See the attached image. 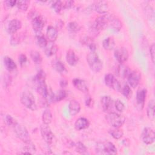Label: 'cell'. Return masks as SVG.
<instances>
[{"label": "cell", "mask_w": 155, "mask_h": 155, "mask_svg": "<svg viewBox=\"0 0 155 155\" xmlns=\"http://www.w3.org/2000/svg\"><path fill=\"white\" fill-rule=\"evenodd\" d=\"M96 152L98 154L103 155L116 154L117 153V148L110 142H100L96 145Z\"/></svg>", "instance_id": "7a4b0ae2"}, {"label": "cell", "mask_w": 155, "mask_h": 155, "mask_svg": "<svg viewBox=\"0 0 155 155\" xmlns=\"http://www.w3.org/2000/svg\"><path fill=\"white\" fill-rule=\"evenodd\" d=\"M21 103L27 108L31 110H36L37 106L35 102V99L33 94L28 91H24L21 97Z\"/></svg>", "instance_id": "5b68a950"}, {"label": "cell", "mask_w": 155, "mask_h": 155, "mask_svg": "<svg viewBox=\"0 0 155 155\" xmlns=\"http://www.w3.org/2000/svg\"><path fill=\"white\" fill-rule=\"evenodd\" d=\"M150 56L151 58V61L153 63H154V58H155V45L154 44H153L150 48Z\"/></svg>", "instance_id": "bcb514c9"}, {"label": "cell", "mask_w": 155, "mask_h": 155, "mask_svg": "<svg viewBox=\"0 0 155 155\" xmlns=\"http://www.w3.org/2000/svg\"><path fill=\"white\" fill-rule=\"evenodd\" d=\"M87 61L90 68L93 71L97 73L102 70V63L96 51H90L87 56Z\"/></svg>", "instance_id": "3957f363"}, {"label": "cell", "mask_w": 155, "mask_h": 155, "mask_svg": "<svg viewBox=\"0 0 155 155\" xmlns=\"http://www.w3.org/2000/svg\"><path fill=\"white\" fill-rule=\"evenodd\" d=\"M58 51V47L54 43V42H50L49 41L46 47L44 48V51L45 54L47 56H51L56 54V53Z\"/></svg>", "instance_id": "603a6c76"}, {"label": "cell", "mask_w": 155, "mask_h": 155, "mask_svg": "<svg viewBox=\"0 0 155 155\" xmlns=\"http://www.w3.org/2000/svg\"><path fill=\"white\" fill-rule=\"evenodd\" d=\"M107 15L108 27H111L115 31H119L122 26L120 19L114 15L107 13Z\"/></svg>", "instance_id": "30bf717a"}, {"label": "cell", "mask_w": 155, "mask_h": 155, "mask_svg": "<svg viewBox=\"0 0 155 155\" xmlns=\"http://www.w3.org/2000/svg\"><path fill=\"white\" fill-rule=\"evenodd\" d=\"M113 101L109 96H104L101 99V105L104 111L111 112L113 107Z\"/></svg>", "instance_id": "7c38bea8"}, {"label": "cell", "mask_w": 155, "mask_h": 155, "mask_svg": "<svg viewBox=\"0 0 155 155\" xmlns=\"http://www.w3.org/2000/svg\"><path fill=\"white\" fill-rule=\"evenodd\" d=\"M60 85L62 87H65L67 85V81L65 79H62L60 81Z\"/></svg>", "instance_id": "681fc988"}, {"label": "cell", "mask_w": 155, "mask_h": 155, "mask_svg": "<svg viewBox=\"0 0 155 155\" xmlns=\"http://www.w3.org/2000/svg\"><path fill=\"white\" fill-rule=\"evenodd\" d=\"M22 39V37L21 35H19V33L17 34L16 33L12 36L11 39H10V43L12 45H17L19 43H20Z\"/></svg>", "instance_id": "ab89813d"}, {"label": "cell", "mask_w": 155, "mask_h": 155, "mask_svg": "<svg viewBox=\"0 0 155 155\" xmlns=\"http://www.w3.org/2000/svg\"><path fill=\"white\" fill-rule=\"evenodd\" d=\"M67 29L68 31H70L72 33H75V32H77L80 30L81 26L79 25V24L78 22L72 21L68 24Z\"/></svg>", "instance_id": "d590c367"}, {"label": "cell", "mask_w": 155, "mask_h": 155, "mask_svg": "<svg viewBox=\"0 0 155 155\" xmlns=\"http://www.w3.org/2000/svg\"><path fill=\"white\" fill-rule=\"evenodd\" d=\"M105 119L107 122L113 127L119 128L125 122V117L114 112H110L105 116Z\"/></svg>", "instance_id": "277c9868"}, {"label": "cell", "mask_w": 155, "mask_h": 155, "mask_svg": "<svg viewBox=\"0 0 155 155\" xmlns=\"http://www.w3.org/2000/svg\"><path fill=\"white\" fill-rule=\"evenodd\" d=\"M122 94L126 97V98H130L132 95V91L130 87V86L127 84H125L123 88H121V90Z\"/></svg>", "instance_id": "74e56055"}, {"label": "cell", "mask_w": 155, "mask_h": 155, "mask_svg": "<svg viewBox=\"0 0 155 155\" xmlns=\"http://www.w3.org/2000/svg\"><path fill=\"white\" fill-rule=\"evenodd\" d=\"M52 114L51 112L50 111V110L48 109H46L43 114H42V122L44 124L46 125H48L51 123V120H52Z\"/></svg>", "instance_id": "4dcf8cb0"}, {"label": "cell", "mask_w": 155, "mask_h": 155, "mask_svg": "<svg viewBox=\"0 0 155 155\" xmlns=\"http://www.w3.org/2000/svg\"><path fill=\"white\" fill-rule=\"evenodd\" d=\"M25 145L24 147V152L22 154H34L36 152V148L35 145L31 140L25 142Z\"/></svg>", "instance_id": "f546056e"}, {"label": "cell", "mask_w": 155, "mask_h": 155, "mask_svg": "<svg viewBox=\"0 0 155 155\" xmlns=\"http://www.w3.org/2000/svg\"><path fill=\"white\" fill-rule=\"evenodd\" d=\"M74 146L76 151L80 154H85L87 152V147L81 142H77L76 144H74Z\"/></svg>", "instance_id": "8d00e7d4"}, {"label": "cell", "mask_w": 155, "mask_h": 155, "mask_svg": "<svg viewBox=\"0 0 155 155\" xmlns=\"http://www.w3.org/2000/svg\"><path fill=\"white\" fill-rule=\"evenodd\" d=\"M131 71L129 67L123 64L119 65L116 69V73L117 76L121 77L122 78H127Z\"/></svg>", "instance_id": "ac0fdd59"}, {"label": "cell", "mask_w": 155, "mask_h": 155, "mask_svg": "<svg viewBox=\"0 0 155 155\" xmlns=\"http://www.w3.org/2000/svg\"><path fill=\"white\" fill-rule=\"evenodd\" d=\"M51 65L53 69L59 73H64L66 71V68L64 64L58 59H54L51 62Z\"/></svg>", "instance_id": "d4e9b609"}, {"label": "cell", "mask_w": 155, "mask_h": 155, "mask_svg": "<svg viewBox=\"0 0 155 155\" xmlns=\"http://www.w3.org/2000/svg\"><path fill=\"white\" fill-rule=\"evenodd\" d=\"M30 57L32 61L37 64H41L42 61V58L41 54L36 50H31L30 52Z\"/></svg>", "instance_id": "1f68e13d"}, {"label": "cell", "mask_w": 155, "mask_h": 155, "mask_svg": "<svg viewBox=\"0 0 155 155\" xmlns=\"http://www.w3.org/2000/svg\"><path fill=\"white\" fill-rule=\"evenodd\" d=\"M36 42L37 45L39 47L42 48H44L48 43L47 40L46 39L45 36L41 33L36 34Z\"/></svg>", "instance_id": "f1b7e54d"}, {"label": "cell", "mask_w": 155, "mask_h": 155, "mask_svg": "<svg viewBox=\"0 0 155 155\" xmlns=\"http://www.w3.org/2000/svg\"><path fill=\"white\" fill-rule=\"evenodd\" d=\"M154 101L153 99L150 100L147 106V114L148 117L151 120H153L154 118Z\"/></svg>", "instance_id": "4316f807"}, {"label": "cell", "mask_w": 155, "mask_h": 155, "mask_svg": "<svg viewBox=\"0 0 155 155\" xmlns=\"http://www.w3.org/2000/svg\"><path fill=\"white\" fill-rule=\"evenodd\" d=\"M74 5V1H66L64 2H62V6L63 8H70L72 7H73Z\"/></svg>", "instance_id": "7dc6e473"}, {"label": "cell", "mask_w": 155, "mask_h": 155, "mask_svg": "<svg viewBox=\"0 0 155 155\" xmlns=\"http://www.w3.org/2000/svg\"><path fill=\"white\" fill-rule=\"evenodd\" d=\"M68 109L70 114L71 116H75L80 111V104L76 100H71L68 104Z\"/></svg>", "instance_id": "44dd1931"}, {"label": "cell", "mask_w": 155, "mask_h": 155, "mask_svg": "<svg viewBox=\"0 0 155 155\" xmlns=\"http://www.w3.org/2000/svg\"><path fill=\"white\" fill-rule=\"evenodd\" d=\"M105 83L107 86L108 87L117 91H120L121 90V85L117 79L114 76L113 74L108 73L105 76Z\"/></svg>", "instance_id": "52a82bcc"}, {"label": "cell", "mask_w": 155, "mask_h": 155, "mask_svg": "<svg viewBox=\"0 0 155 155\" xmlns=\"http://www.w3.org/2000/svg\"><path fill=\"white\" fill-rule=\"evenodd\" d=\"M114 55L116 60L120 64H123L126 62L129 56L128 50L124 47H118L116 48L114 52Z\"/></svg>", "instance_id": "8fae6325"}, {"label": "cell", "mask_w": 155, "mask_h": 155, "mask_svg": "<svg viewBox=\"0 0 155 155\" xmlns=\"http://www.w3.org/2000/svg\"><path fill=\"white\" fill-rule=\"evenodd\" d=\"M72 83L74 87L78 90L85 93L88 91V87L87 82L79 78H75L72 81Z\"/></svg>", "instance_id": "e0dca14e"}, {"label": "cell", "mask_w": 155, "mask_h": 155, "mask_svg": "<svg viewBox=\"0 0 155 155\" xmlns=\"http://www.w3.org/2000/svg\"><path fill=\"white\" fill-rule=\"evenodd\" d=\"M85 105L89 108H92L94 105V101L91 96L89 94L86 95L85 97Z\"/></svg>", "instance_id": "7bdbcfd3"}, {"label": "cell", "mask_w": 155, "mask_h": 155, "mask_svg": "<svg viewBox=\"0 0 155 155\" xmlns=\"http://www.w3.org/2000/svg\"><path fill=\"white\" fill-rule=\"evenodd\" d=\"M66 61L71 66H74L78 62V57L73 50H68L66 54Z\"/></svg>", "instance_id": "d6986e66"}, {"label": "cell", "mask_w": 155, "mask_h": 155, "mask_svg": "<svg viewBox=\"0 0 155 155\" xmlns=\"http://www.w3.org/2000/svg\"><path fill=\"white\" fill-rule=\"evenodd\" d=\"M114 106H115L116 109L119 112H122L125 109V105H124V103L119 99H117L115 101Z\"/></svg>", "instance_id": "b9f144b4"}, {"label": "cell", "mask_w": 155, "mask_h": 155, "mask_svg": "<svg viewBox=\"0 0 155 155\" xmlns=\"http://www.w3.org/2000/svg\"><path fill=\"white\" fill-rule=\"evenodd\" d=\"M45 77H46V75L44 71L42 70H41L38 72V73L34 78V82L35 84L45 82Z\"/></svg>", "instance_id": "e575fe53"}, {"label": "cell", "mask_w": 155, "mask_h": 155, "mask_svg": "<svg viewBox=\"0 0 155 155\" xmlns=\"http://www.w3.org/2000/svg\"><path fill=\"white\" fill-rule=\"evenodd\" d=\"M28 17L31 19L32 27L36 34L41 33L45 24L44 18L35 11L30 12Z\"/></svg>", "instance_id": "6da1fadb"}, {"label": "cell", "mask_w": 155, "mask_h": 155, "mask_svg": "<svg viewBox=\"0 0 155 155\" xmlns=\"http://www.w3.org/2000/svg\"><path fill=\"white\" fill-rule=\"evenodd\" d=\"M102 46L106 50H111L115 47V42L113 38L108 37L105 38L102 42Z\"/></svg>", "instance_id": "484cf974"}, {"label": "cell", "mask_w": 155, "mask_h": 155, "mask_svg": "<svg viewBox=\"0 0 155 155\" xmlns=\"http://www.w3.org/2000/svg\"><path fill=\"white\" fill-rule=\"evenodd\" d=\"M5 5L8 7H12L13 6H15V5H16V1H14V0H8V1H5Z\"/></svg>", "instance_id": "c3c4849f"}, {"label": "cell", "mask_w": 155, "mask_h": 155, "mask_svg": "<svg viewBox=\"0 0 155 155\" xmlns=\"http://www.w3.org/2000/svg\"><path fill=\"white\" fill-rule=\"evenodd\" d=\"M29 4H30V1L27 0L18 1L16 2V6L19 10L22 12H25L28 8Z\"/></svg>", "instance_id": "836d02e7"}, {"label": "cell", "mask_w": 155, "mask_h": 155, "mask_svg": "<svg viewBox=\"0 0 155 155\" xmlns=\"http://www.w3.org/2000/svg\"><path fill=\"white\" fill-rule=\"evenodd\" d=\"M41 134L44 140L48 144L50 145L53 143L54 134L48 125L43 124L41 127Z\"/></svg>", "instance_id": "9c48e42d"}, {"label": "cell", "mask_w": 155, "mask_h": 155, "mask_svg": "<svg viewBox=\"0 0 155 155\" xmlns=\"http://www.w3.org/2000/svg\"><path fill=\"white\" fill-rule=\"evenodd\" d=\"M90 123L88 120L85 117H79L74 123V127L78 130H82L87 128Z\"/></svg>", "instance_id": "ffe728a7"}, {"label": "cell", "mask_w": 155, "mask_h": 155, "mask_svg": "<svg viewBox=\"0 0 155 155\" xmlns=\"http://www.w3.org/2000/svg\"><path fill=\"white\" fill-rule=\"evenodd\" d=\"M60 25L62 27L63 26V22L62 21H61V20H58L57 21V22H56V29L57 30H58V29L60 28V27H59Z\"/></svg>", "instance_id": "f907efd6"}, {"label": "cell", "mask_w": 155, "mask_h": 155, "mask_svg": "<svg viewBox=\"0 0 155 155\" xmlns=\"http://www.w3.org/2000/svg\"><path fill=\"white\" fill-rule=\"evenodd\" d=\"M147 96V90L145 88L139 89L136 94V103L137 106L142 110L144 106L145 101Z\"/></svg>", "instance_id": "2e32d148"}, {"label": "cell", "mask_w": 155, "mask_h": 155, "mask_svg": "<svg viewBox=\"0 0 155 155\" xmlns=\"http://www.w3.org/2000/svg\"><path fill=\"white\" fill-rule=\"evenodd\" d=\"M4 64L6 69L9 71H13L17 68L14 61L8 56H5L4 58Z\"/></svg>", "instance_id": "cb8c5ba5"}, {"label": "cell", "mask_w": 155, "mask_h": 155, "mask_svg": "<svg viewBox=\"0 0 155 155\" xmlns=\"http://www.w3.org/2000/svg\"><path fill=\"white\" fill-rule=\"evenodd\" d=\"M140 139L143 143L146 144H151L154 142L155 139L154 130L151 128L145 127L142 132Z\"/></svg>", "instance_id": "ba28073f"}, {"label": "cell", "mask_w": 155, "mask_h": 155, "mask_svg": "<svg viewBox=\"0 0 155 155\" xmlns=\"http://www.w3.org/2000/svg\"><path fill=\"white\" fill-rule=\"evenodd\" d=\"M17 121L10 115H7L5 116V122L8 126L13 127Z\"/></svg>", "instance_id": "ee69618b"}, {"label": "cell", "mask_w": 155, "mask_h": 155, "mask_svg": "<svg viewBox=\"0 0 155 155\" xmlns=\"http://www.w3.org/2000/svg\"><path fill=\"white\" fill-rule=\"evenodd\" d=\"M27 61V56L25 54H21L19 56V57H18V61H19V64H20V65L21 66L24 65L26 63Z\"/></svg>", "instance_id": "f6af8a7d"}, {"label": "cell", "mask_w": 155, "mask_h": 155, "mask_svg": "<svg viewBox=\"0 0 155 155\" xmlns=\"http://www.w3.org/2000/svg\"><path fill=\"white\" fill-rule=\"evenodd\" d=\"M22 27L21 22L18 19H12L8 24L7 31L9 34L13 35L16 33Z\"/></svg>", "instance_id": "9a60e30c"}, {"label": "cell", "mask_w": 155, "mask_h": 155, "mask_svg": "<svg viewBox=\"0 0 155 155\" xmlns=\"http://www.w3.org/2000/svg\"><path fill=\"white\" fill-rule=\"evenodd\" d=\"M12 128H13L16 136L24 143L30 140V134L27 128L24 126L18 124L16 122V124L12 127Z\"/></svg>", "instance_id": "8992f818"}, {"label": "cell", "mask_w": 155, "mask_h": 155, "mask_svg": "<svg viewBox=\"0 0 155 155\" xmlns=\"http://www.w3.org/2000/svg\"><path fill=\"white\" fill-rule=\"evenodd\" d=\"M93 8L96 12L102 15L107 13L108 10V3L105 1H95L93 5Z\"/></svg>", "instance_id": "4fadbf2b"}, {"label": "cell", "mask_w": 155, "mask_h": 155, "mask_svg": "<svg viewBox=\"0 0 155 155\" xmlns=\"http://www.w3.org/2000/svg\"><path fill=\"white\" fill-rule=\"evenodd\" d=\"M108 132L110 134V135L116 139H119L121 138L124 134L123 131L121 130H120L119 128L113 127V128L110 129L108 131Z\"/></svg>", "instance_id": "d6a6232c"}, {"label": "cell", "mask_w": 155, "mask_h": 155, "mask_svg": "<svg viewBox=\"0 0 155 155\" xmlns=\"http://www.w3.org/2000/svg\"><path fill=\"white\" fill-rule=\"evenodd\" d=\"M67 96V92L64 90H59L56 93H53V102H59Z\"/></svg>", "instance_id": "83f0119b"}, {"label": "cell", "mask_w": 155, "mask_h": 155, "mask_svg": "<svg viewBox=\"0 0 155 155\" xmlns=\"http://www.w3.org/2000/svg\"><path fill=\"white\" fill-rule=\"evenodd\" d=\"M81 42L83 44H85L86 45H88V47L90 48L91 46H92L93 45L95 44L93 40L91 38L88 37V36H84L81 39Z\"/></svg>", "instance_id": "60d3db41"}, {"label": "cell", "mask_w": 155, "mask_h": 155, "mask_svg": "<svg viewBox=\"0 0 155 155\" xmlns=\"http://www.w3.org/2000/svg\"><path fill=\"white\" fill-rule=\"evenodd\" d=\"M46 35L49 41L54 42L58 38V30L53 26L50 25L47 27Z\"/></svg>", "instance_id": "7402d4cb"}, {"label": "cell", "mask_w": 155, "mask_h": 155, "mask_svg": "<svg viewBox=\"0 0 155 155\" xmlns=\"http://www.w3.org/2000/svg\"><path fill=\"white\" fill-rule=\"evenodd\" d=\"M127 79L130 86L134 88L138 85L139 83L140 79V74L136 70L132 71L128 75Z\"/></svg>", "instance_id": "5bb4252c"}, {"label": "cell", "mask_w": 155, "mask_h": 155, "mask_svg": "<svg viewBox=\"0 0 155 155\" xmlns=\"http://www.w3.org/2000/svg\"><path fill=\"white\" fill-rule=\"evenodd\" d=\"M51 7L55 12H56L57 13H59L62 11V9L63 8L62 2L60 1H53L51 4Z\"/></svg>", "instance_id": "f35d334b"}]
</instances>
